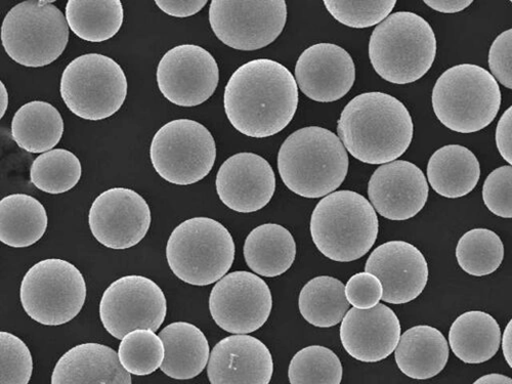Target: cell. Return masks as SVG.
Instances as JSON below:
<instances>
[{
	"mask_svg": "<svg viewBox=\"0 0 512 384\" xmlns=\"http://www.w3.org/2000/svg\"><path fill=\"white\" fill-rule=\"evenodd\" d=\"M158 336L165 350L160 367L165 375L188 380L202 373L208 364L210 349L205 334L197 326L176 322L167 325Z\"/></svg>",
	"mask_w": 512,
	"mask_h": 384,
	"instance_id": "cell-25",
	"label": "cell"
},
{
	"mask_svg": "<svg viewBox=\"0 0 512 384\" xmlns=\"http://www.w3.org/2000/svg\"><path fill=\"white\" fill-rule=\"evenodd\" d=\"M163 97L180 107H196L215 94L220 69L213 56L195 45L169 50L160 60L156 73Z\"/></svg>",
	"mask_w": 512,
	"mask_h": 384,
	"instance_id": "cell-15",
	"label": "cell"
},
{
	"mask_svg": "<svg viewBox=\"0 0 512 384\" xmlns=\"http://www.w3.org/2000/svg\"><path fill=\"white\" fill-rule=\"evenodd\" d=\"M117 354L128 373L146 376L161 367L165 350L161 338L154 331L138 329L121 339Z\"/></svg>",
	"mask_w": 512,
	"mask_h": 384,
	"instance_id": "cell-36",
	"label": "cell"
},
{
	"mask_svg": "<svg viewBox=\"0 0 512 384\" xmlns=\"http://www.w3.org/2000/svg\"><path fill=\"white\" fill-rule=\"evenodd\" d=\"M430 188L422 170L412 162L396 160L378 167L368 184L374 210L390 221H408L429 199Z\"/></svg>",
	"mask_w": 512,
	"mask_h": 384,
	"instance_id": "cell-18",
	"label": "cell"
},
{
	"mask_svg": "<svg viewBox=\"0 0 512 384\" xmlns=\"http://www.w3.org/2000/svg\"><path fill=\"white\" fill-rule=\"evenodd\" d=\"M20 297L25 313L32 320L46 326H60L81 312L87 300V284L74 265L50 259L29 269L22 280Z\"/></svg>",
	"mask_w": 512,
	"mask_h": 384,
	"instance_id": "cell-10",
	"label": "cell"
},
{
	"mask_svg": "<svg viewBox=\"0 0 512 384\" xmlns=\"http://www.w3.org/2000/svg\"><path fill=\"white\" fill-rule=\"evenodd\" d=\"M243 253L252 272L275 278L286 273L293 265L296 243L286 228L277 224H265L249 233Z\"/></svg>",
	"mask_w": 512,
	"mask_h": 384,
	"instance_id": "cell-27",
	"label": "cell"
},
{
	"mask_svg": "<svg viewBox=\"0 0 512 384\" xmlns=\"http://www.w3.org/2000/svg\"><path fill=\"white\" fill-rule=\"evenodd\" d=\"M273 309L269 285L253 273L239 271L223 277L209 296L213 321L233 334H249L261 329Z\"/></svg>",
	"mask_w": 512,
	"mask_h": 384,
	"instance_id": "cell-14",
	"label": "cell"
},
{
	"mask_svg": "<svg viewBox=\"0 0 512 384\" xmlns=\"http://www.w3.org/2000/svg\"><path fill=\"white\" fill-rule=\"evenodd\" d=\"M449 344L435 327L419 325L408 329L396 348V363L406 376L431 379L440 374L449 360Z\"/></svg>",
	"mask_w": 512,
	"mask_h": 384,
	"instance_id": "cell-24",
	"label": "cell"
},
{
	"mask_svg": "<svg viewBox=\"0 0 512 384\" xmlns=\"http://www.w3.org/2000/svg\"><path fill=\"white\" fill-rule=\"evenodd\" d=\"M81 176L80 160L65 149H55L39 155L30 168L31 183L40 191L53 195L72 190Z\"/></svg>",
	"mask_w": 512,
	"mask_h": 384,
	"instance_id": "cell-34",
	"label": "cell"
},
{
	"mask_svg": "<svg viewBox=\"0 0 512 384\" xmlns=\"http://www.w3.org/2000/svg\"><path fill=\"white\" fill-rule=\"evenodd\" d=\"M437 118L450 131L473 134L483 131L496 118L501 91L492 74L483 67L461 64L445 71L432 96Z\"/></svg>",
	"mask_w": 512,
	"mask_h": 384,
	"instance_id": "cell-6",
	"label": "cell"
},
{
	"mask_svg": "<svg viewBox=\"0 0 512 384\" xmlns=\"http://www.w3.org/2000/svg\"><path fill=\"white\" fill-rule=\"evenodd\" d=\"M64 120L57 108L33 101L22 106L12 121V137L17 145L33 154H44L61 142Z\"/></svg>",
	"mask_w": 512,
	"mask_h": 384,
	"instance_id": "cell-30",
	"label": "cell"
},
{
	"mask_svg": "<svg viewBox=\"0 0 512 384\" xmlns=\"http://www.w3.org/2000/svg\"><path fill=\"white\" fill-rule=\"evenodd\" d=\"M216 187L221 201L239 213H252L266 207L276 191L271 164L254 153H238L220 167Z\"/></svg>",
	"mask_w": 512,
	"mask_h": 384,
	"instance_id": "cell-20",
	"label": "cell"
},
{
	"mask_svg": "<svg viewBox=\"0 0 512 384\" xmlns=\"http://www.w3.org/2000/svg\"><path fill=\"white\" fill-rule=\"evenodd\" d=\"M512 30H506L494 40L489 52L492 76L508 90L512 89Z\"/></svg>",
	"mask_w": 512,
	"mask_h": 384,
	"instance_id": "cell-41",
	"label": "cell"
},
{
	"mask_svg": "<svg viewBox=\"0 0 512 384\" xmlns=\"http://www.w3.org/2000/svg\"><path fill=\"white\" fill-rule=\"evenodd\" d=\"M167 313L166 297L151 279L132 275L113 282L104 292L100 318L113 337L122 339L138 329L157 331Z\"/></svg>",
	"mask_w": 512,
	"mask_h": 384,
	"instance_id": "cell-13",
	"label": "cell"
},
{
	"mask_svg": "<svg viewBox=\"0 0 512 384\" xmlns=\"http://www.w3.org/2000/svg\"><path fill=\"white\" fill-rule=\"evenodd\" d=\"M49 218L44 205L26 194H13L0 200V242L14 247H30L48 229Z\"/></svg>",
	"mask_w": 512,
	"mask_h": 384,
	"instance_id": "cell-29",
	"label": "cell"
},
{
	"mask_svg": "<svg viewBox=\"0 0 512 384\" xmlns=\"http://www.w3.org/2000/svg\"><path fill=\"white\" fill-rule=\"evenodd\" d=\"M273 373L270 350L247 334L222 339L210 353L207 366L211 384H270Z\"/></svg>",
	"mask_w": 512,
	"mask_h": 384,
	"instance_id": "cell-22",
	"label": "cell"
},
{
	"mask_svg": "<svg viewBox=\"0 0 512 384\" xmlns=\"http://www.w3.org/2000/svg\"><path fill=\"white\" fill-rule=\"evenodd\" d=\"M500 341L499 324L482 311L462 314L449 331L453 354L466 364H482L491 360L499 351Z\"/></svg>",
	"mask_w": 512,
	"mask_h": 384,
	"instance_id": "cell-28",
	"label": "cell"
},
{
	"mask_svg": "<svg viewBox=\"0 0 512 384\" xmlns=\"http://www.w3.org/2000/svg\"><path fill=\"white\" fill-rule=\"evenodd\" d=\"M348 152L326 128L309 126L291 134L278 153L284 185L298 196L317 199L333 193L349 173Z\"/></svg>",
	"mask_w": 512,
	"mask_h": 384,
	"instance_id": "cell-3",
	"label": "cell"
},
{
	"mask_svg": "<svg viewBox=\"0 0 512 384\" xmlns=\"http://www.w3.org/2000/svg\"><path fill=\"white\" fill-rule=\"evenodd\" d=\"M343 374L338 356L321 346H311L296 353L288 369L290 384H340Z\"/></svg>",
	"mask_w": 512,
	"mask_h": 384,
	"instance_id": "cell-35",
	"label": "cell"
},
{
	"mask_svg": "<svg viewBox=\"0 0 512 384\" xmlns=\"http://www.w3.org/2000/svg\"><path fill=\"white\" fill-rule=\"evenodd\" d=\"M473 384H512V379L503 374L492 373L482 376Z\"/></svg>",
	"mask_w": 512,
	"mask_h": 384,
	"instance_id": "cell-46",
	"label": "cell"
},
{
	"mask_svg": "<svg viewBox=\"0 0 512 384\" xmlns=\"http://www.w3.org/2000/svg\"><path fill=\"white\" fill-rule=\"evenodd\" d=\"M377 213L361 194L349 190L325 196L312 213L310 230L318 250L331 261L363 258L378 236Z\"/></svg>",
	"mask_w": 512,
	"mask_h": 384,
	"instance_id": "cell-5",
	"label": "cell"
},
{
	"mask_svg": "<svg viewBox=\"0 0 512 384\" xmlns=\"http://www.w3.org/2000/svg\"><path fill=\"white\" fill-rule=\"evenodd\" d=\"M297 88L309 99L332 103L345 98L356 81L352 56L333 44H318L307 49L295 65Z\"/></svg>",
	"mask_w": 512,
	"mask_h": 384,
	"instance_id": "cell-19",
	"label": "cell"
},
{
	"mask_svg": "<svg viewBox=\"0 0 512 384\" xmlns=\"http://www.w3.org/2000/svg\"><path fill=\"white\" fill-rule=\"evenodd\" d=\"M150 157L156 173L163 180L189 186L205 179L215 166L216 141L197 121L173 120L155 134Z\"/></svg>",
	"mask_w": 512,
	"mask_h": 384,
	"instance_id": "cell-11",
	"label": "cell"
},
{
	"mask_svg": "<svg viewBox=\"0 0 512 384\" xmlns=\"http://www.w3.org/2000/svg\"><path fill=\"white\" fill-rule=\"evenodd\" d=\"M33 373V358L24 341L0 331V384H28Z\"/></svg>",
	"mask_w": 512,
	"mask_h": 384,
	"instance_id": "cell-38",
	"label": "cell"
},
{
	"mask_svg": "<svg viewBox=\"0 0 512 384\" xmlns=\"http://www.w3.org/2000/svg\"><path fill=\"white\" fill-rule=\"evenodd\" d=\"M350 306L344 283L329 276L310 280L298 298L302 316L319 328H330L339 324L349 312Z\"/></svg>",
	"mask_w": 512,
	"mask_h": 384,
	"instance_id": "cell-32",
	"label": "cell"
},
{
	"mask_svg": "<svg viewBox=\"0 0 512 384\" xmlns=\"http://www.w3.org/2000/svg\"><path fill=\"white\" fill-rule=\"evenodd\" d=\"M68 27L85 41L103 42L114 37L124 21L120 0H69Z\"/></svg>",
	"mask_w": 512,
	"mask_h": 384,
	"instance_id": "cell-31",
	"label": "cell"
},
{
	"mask_svg": "<svg viewBox=\"0 0 512 384\" xmlns=\"http://www.w3.org/2000/svg\"><path fill=\"white\" fill-rule=\"evenodd\" d=\"M345 294L349 304L355 309L369 310L381 301L383 288L377 277L363 272L348 281Z\"/></svg>",
	"mask_w": 512,
	"mask_h": 384,
	"instance_id": "cell-40",
	"label": "cell"
},
{
	"mask_svg": "<svg viewBox=\"0 0 512 384\" xmlns=\"http://www.w3.org/2000/svg\"><path fill=\"white\" fill-rule=\"evenodd\" d=\"M401 331L396 313L390 307L378 304L369 310H349L341 321L340 340L354 359L377 363L396 351Z\"/></svg>",
	"mask_w": 512,
	"mask_h": 384,
	"instance_id": "cell-21",
	"label": "cell"
},
{
	"mask_svg": "<svg viewBox=\"0 0 512 384\" xmlns=\"http://www.w3.org/2000/svg\"><path fill=\"white\" fill-rule=\"evenodd\" d=\"M52 384H133V381L113 349L91 343L76 346L60 358Z\"/></svg>",
	"mask_w": 512,
	"mask_h": 384,
	"instance_id": "cell-23",
	"label": "cell"
},
{
	"mask_svg": "<svg viewBox=\"0 0 512 384\" xmlns=\"http://www.w3.org/2000/svg\"><path fill=\"white\" fill-rule=\"evenodd\" d=\"M9 107V93L5 83L0 80V120L3 119Z\"/></svg>",
	"mask_w": 512,
	"mask_h": 384,
	"instance_id": "cell-47",
	"label": "cell"
},
{
	"mask_svg": "<svg viewBox=\"0 0 512 384\" xmlns=\"http://www.w3.org/2000/svg\"><path fill=\"white\" fill-rule=\"evenodd\" d=\"M284 0H212L209 23L213 33L231 49H264L281 35L287 22Z\"/></svg>",
	"mask_w": 512,
	"mask_h": 384,
	"instance_id": "cell-12",
	"label": "cell"
},
{
	"mask_svg": "<svg viewBox=\"0 0 512 384\" xmlns=\"http://www.w3.org/2000/svg\"><path fill=\"white\" fill-rule=\"evenodd\" d=\"M483 200L495 216L512 218V167L501 166L492 172L483 186Z\"/></svg>",
	"mask_w": 512,
	"mask_h": 384,
	"instance_id": "cell-39",
	"label": "cell"
},
{
	"mask_svg": "<svg viewBox=\"0 0 512 384\" xmlns=\"http://www.w3.org/2000/svg\"><path fill=\"white\" fill-rule=\"evenodd\" d=\"M437 38L428 21L410 12L390 15L377 25L369 41L375 72L395 84L418 81L432 68Z\"/></svg>",
	"mask_w": 512,
	"mask_h": 384,
	"instance_id": "cell-4",
	"label": "cell"
},
{
	"mask_svg": "<svg viewBox=\"0 0 512 384\" xmlns=\"http://www.w3.org/2000/svg\"><path fill=\"white\" fill-rule=\"evenodd\" d=\"M155 4L168 16L188 18L202 11L207 0H156Z\"/></svg>",
	"mask_w": 512,
	"mask_h": 384,
	"instance_id": "cell-42",
	"label": "cell"
},
{
	"mask_svg": "<svg viewBox=\"0 0 512 384\" xmlns=\"http://www.w3.org/2000/svg\"><path fill=\"white\" fill-rule=\"evenodd\" d=\"M324 5L330 15L345 26L364 29L379 25L394 11L397 0H325Z\"/></svg>",
	"mask_w": 512,
	"mask_h": 384,
	"instance_id": "cell-37",
	"label": "cell"
},
{
	"mask_svg": "<svg viewBox=\"0 0 512 384\" xmlns=\"http://www.w3.org/2000/svg\"><path fill=\"white\" fill-rule=\"evenodd\" d=\"M414 126L397 98L379 92L355 97L341 112L337 137L346 150L366 164H388L410 147Z\"/></svg>",
	"mask_w": 512,
	"mask_h": 384,
	"instance_id": "cell-2",
	"label": "cell"
},
{
	"mask_svg": "<svg viewBox=\"0 0 512 384\" xmlns=\"http://www.w3.org/2000/svg\"><path fill=\"white\" fill-rule=\"evenodd\" d=\"M502 338V350L504 358L509 365L512 367V322L509 321L508 325L505 328L504 334Z\"/></svg>",
	"mask_w": 512,
	"mask_h": 384,
	"instance_id": "cell-45",
	"label": "cell"
},
{
	"mask_svg": "<svg viewBox=\"0 0 512 384\" xmlns=\"http://www.w3.org/2000/svg\"><path fill=\"white\" fill-rule=\"evenodd\" d=\"M481 178L477 156L466 147L448 145L436 151L428 164V179L441 196L457 199L473 192Z\"/></svg>",
	"mask_w": 512,
	"mask_h": 384,
	"instance_id": "cell-26",
	"label": "cell"
},
{
	"mask_svg": "<svg viewBox=\"0 0 512 384\" xmlns=\"http://www.w3.org/2000/svg\"><path fill=\"white\" fill-rule=\"evenodd\" d=\"M53 0H28L14 7L3 25V47L19 65L39 68L51 65L65 52L69 27Z\"/></svg>",
	"mask_w": 512,
	"mask_h": 384,
	"instance_id": "cell-8",
	"label": "cell"
},
{
	"mask_svg": "<svg viewBox=\"0 0 512 384\" xmlns=\"http://www.w3.org/2000/svg\"><path fill=\"white\" fill-rule=\"evenodd\" d=\"M456 259L468 275L484 277L493 274L504 259V245L500 237L488 229H474L458 241Z\"/></svg>",
	"mask_w": 512,
	"mask_h": 384,
	"instance_id": "cell-33",
	"label": "cell"
},
{
	"mask_svg": "<svg viewBox=\"0 0 512 384\" xmlns=\"http://www.w3.org/2000/svg\"><path fill=\"white\" fill-rule=\"evenodd\" d=\"M298 98L295 78L284 65L258 59L233 73L226 85L224 106L235 130L249 138L266 139L289 125Z\"/></svg>",
	"mask_w": 512,
	"mask_h": 384,
	"instance_id": "cell-1",
	"label": "cell"
},
{
	"mask_svg": "<svg viewBox=\"0 0 512 384\" xmlns=\"http://www.w3.org/2000/svg\"><path fill=\"white\" fill-rule=\"evenodd\" d=\"M512 107L501 116L496 128V145L500 155L510 165L512 163Z\"/></svg>",
	"mask_w": 512,
	"mask_h": 384,
	"instance_id": "cell-43",
	"label": "cell"
},
{
	"mask_svg": "<svg viewBox=\"0 0 512 384\" xmlns=\"http://www.w3.org/2000/svg\"><path fill=\"white\" fill-rule=\"evenodd\" d=\"M151 210L136 191L113 188L94 201L89 224L94 237L105 247L128 249L138 245L151 226Z\"/></svg>",
	"mask_w": 512,
	"mask_h": 384,
	"instance_id": "cell-16",
	"label": "cell"
},
{
	"mask_svg": "<svg viewBox=\"0 0 512 384\" xmlns=\"http://www.w3.org/2000/svg\"><path fill=\"white\" fill-rule=\"evenodd\" d=\"M170 270L183 282L208 286L227 275L235 260L229 230L216 220L194 218L179 225L166 246Z\"/></svg>",
	"mask_w": 512,
	"mask_h": 384,
	"instance_id": "cell-7",
	"label": "cell"
},
{
	"mask_svg": "<svg viewBox=\"0 0 512 384\" xmlns=\"http://www.w3.org/2000/svg\"><path fill=\"white\" fill-rule=\"evenodd\" d=\"M473 0H425L424 4L443 14H456L473 4Z\"/></svg>",
	"mask_w": 512,
	"mask_h": 384,
	"instance_id": "cell-44",
	"label": "cell"
},
{
	"mask_svg": "<svg viewBox=\"0 0 512 384\" xmlns=\"http://www.w3.org/2000/svg\"><path fill=\"white\" fill-rule=\"evenodd\" d=\"M365 272L379 279L383 288L381 300L392 305L416 300L429 281V266L424 255L405 241H390L374 249Z\"/></svg>",
	"mask_w": 512,
	"mask_h": 384,
	"instance_id": "cell-17",
	"label": "cell"
},
{
	"mask_svg": "<svg viewBox=\"0 0 512 384\" xmlns=\"http://www.w3.org/2000/svg\"><path fill=\"white\" fill-rule=\"evenodd\" d=\"M127 79L113 59L87 54L74 59L64 70L60 92L68 109L90 121L117 113L127 96Z\"/></svg>",
	"mask_w": 512,
	"mask_h": 384,
	"instance_id": "cell-9",
	"label": "cell"
}]
</instances>
